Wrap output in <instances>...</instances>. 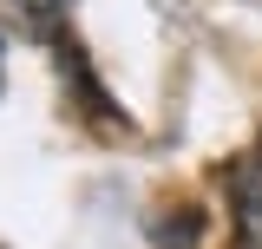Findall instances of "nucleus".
<instances>
[{
	"mask_svg": "<svg viewBox=\"0 0 262 249\" xmlns=\"http://www.w3.org/2000/svg\"><path fill=\"white\" fill-rule=\"evenodd\" d=\"M0 66H7V46H0Z\"/></svg>",
	"mask_w": 262,
	"mask_h": 249,
	"instance_id": "3",
	"label": "nucleus"
},
{
	"mask_svg": "<svg viewBox=\"0 0 262 249\" xmlns=\"http://www.w3.org/2000/svg\"><path fill=\"white\" fill-rule=\"evenodd\" d=\"M13 7L27 13L33 27H53V20H59V13H66V7H72V0H13Z\"/></svg>",
	"mask_w": 262,
	"mask_h": 249,
	"instance_id": "2",
	"label": "nucleus"
},
{
	"mask_svg": "<svg viewBox=\"0 0 262 249\" xmlns=\"http://www.w3.org/2000/svg\"><path fill=\"white\" fill-rule=\"evenodd\" d=\"M236 217H243V236H262V151L236 164Z\"/></svg>",
	"mask_w": 262,
	"mask_h": 249,
	"instance_id": "1",
	"label": "nucleus"
}]
</instances>
